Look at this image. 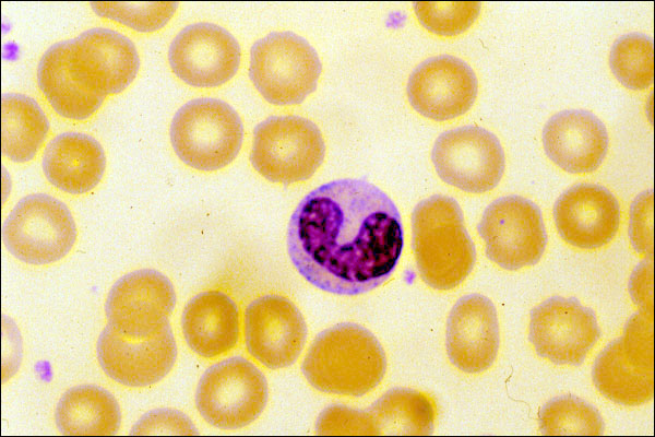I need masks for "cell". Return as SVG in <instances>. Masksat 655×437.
<instances>
[{
  "instance_id": "obj_28",
  "label": "cell",
  "mask_w": 655,
  "mask_h": 437,
  "mask_svg": "<svg viewBox=\"0 0 655 437\" xmlns=\"http://www.w3.org/2000/svg\"><path fill=\"white\" fill-rule=\"evenodd\" d=\"M538 418L544 435L598 436L604 429L598 411L571 394L549 401L540 410Z\"/></svg>"
},
{
  "instance_id": "obj_21",
  "label": "cell",
  "mask_w": 655,
  "mask_h": 437,
  "mask_svg": "<svg viewBox=\"0 0 655 437\" xmlns=\"http://www.w3.org/2000/svg\"><path fill=\"white\" fill-rule=\"evenodd\" d=\"M549 160L570 174H588L603 163L609 145L604 123L593 114L572 109L553 115L543 130Z\"/></svg>"
},
{
  "instance_id": "obj_13",
  "label": "cell",
  "mask_w": 655,
  "mask_h": 437,
  "mask_svg": "<svg viewBox=\"0 0 655 437\" xmlns=\"http://www.w3.org/2000/svg\"><path fill=\"white\" fill-rule=\"evenodd\" d=\"M36 80L51 109L67 120L90 119L108 96L80 55L74 38L58 42L43 54Z\"/></svg>"
},
{
  "instance_id": "obj_5",
  "label": "cell",
  "mask_w": 655,
  "mask_h": 437,
  "mask_svg": "<svg viewBox=\"0 0 655 437\" xmlns=\"http://www.w3.org/2000/svg\"><path fill=\"white\" fill-rule=\"evenodd\" d=\"M78 228L69 208L47 193L22 198L2 226V241L19 261L48 265L62 260L76 243Z\"/></svg>"
},
{
  "instance_id": "obj_34",
  "label": "cell",
  "mask_w": 655,
  "mask_h": 437,
  "mask_svg": "<svg viewBox=\"0 0 655 437\" xmlns=\"http://www.w3.org/2000/svg\"><path fill=\"white\" fill-rule=\"evenodd\" d=\"M630 237L634 249L645 257L653 256V192L640 194L631 208Z\"/></svg>"
},
{
  "instance_id": "obj_16",
  "label": "cell",
  "mask_w": 655,
  "mask_h": 437,
  "mask_svg": "<svg viewBox=\"0 0 655 437\" xmlns=\"http://www.w3.org/2000/svg\"><path fill=\"white\" fill-rule=\"evenodd\" d=\"M243 335L252 358L269 369H282L299 357L307 339V326L290 299L264 295L247 306Z\"/></svg>"
},
{
  "instance_id": "obj_31",
  "label": "cell",
  "mask_w": 655,
  "mask_h": 437,
  "mask_svg": "<svg viewBox=\"0 0 655 437\" xmlns=\"http://www.w3.org/2000/svg\"><path fill=\"white\" fill-rule=\"evenodd\" d=\"M414 12L429 32L444 37L468 29L480 13L478 1H419Z\"/></svg>"
},
{
  "instance_id": "obj_30",
  "label": "cell",
  "mask_w": 655,
  "mask_h": 437,
  "mask_svg": "<svg viewBox=\"0 0 655 437\" xmlns=\"http://www.w3.org/2000/svg\"><path fill=\"white\" fill-rule=\"evenodd\" d=\"M90 5L102 19L136 33L151 34L167 25L179 4L174 1H93Z\"/></svg>"
},
{
  "instance_id": "obj_32",
  "label": "cell",
  "mask_w": 655,
  "mask_h": 437,
  "mask_svg": "<svg viewBox=\"0 0 655 437\" xmlns=\"http://www.w3.org/2000/svg\"><path fill=\"white\" fill-rule=\"evenodd\" d=\"M132 435H196L198 430L188 415L176 409L148 411L132 426Z\"/></svg>"
},
{
  "instance_id": "obj_22",
  "label": "cell",
  "mask_w": 655,
  "mask_h": 437,
  "mask_svg": "<svg viewBox=\"0 0 655 437\" xmlns=\"http://www.w3.org/2000/svg\"><path fill=\"white\" fill-rule=\"evenodd\" d=\"M182 335L199 357L214 359L235 350L240 341V312L236 303L221 291L193 296L181 316Z\"/></svg>"
},
{
  "instance_id": "obj_7",
  "label": "cell",
  "mask_w": 655,
  "mask_h": 437,
  "mask_svg": "<svg viewBox=\"0 0 655 437\" xmlns=\"http://www.w3.org/2000/svg\"><path fill=\"white\" fill-rule=\"evenodd\" d=\"M653 311L641 310L627 323L623 335L596 358L593 381L608 400L641 405L654 393Z\"/></svg>"
},
{
  "instance_id": "obj_9",
  "label": "cell",
  "mask_w": 655,
  "mask_h": 437,
  "mask_svg": "<svg viewBox=\"0 0 655 437\" xmlns=\"http://www.w3.org/2000/svg\"><path fill=\"white\" fill-rule=\"evenodd\" d=\"M325 144L321 131L298 116H275L253 132L250 162L265 179L291 185L309 179L321 166Z\"/></svg>"
},
{
  "instance_id": "obj_33",
  "label": "cell",
  "mask_w": 655,
  "mask_h": 437,
  "mask_svg": "<svg viewBox=\"0 0 655 437\" xmlns=\"http://www.w3.org/2000/svg\"><path fill=\"white\" fill-rule=\"evenodd\" d=\"M320 435H370L367 412L344 405H331L318 417Z\"/></svg>"
},
{
  "instance_id": "obj_17",
  "label": "cell",
  "mask_w": 655,
  "mask_h": 437,
  "mask_svg": "<svg viewBox=\"0 0 655 437\" xmlns=\"http://www.w3.org/2000/svg\"><path fill=\"white\" fill-rule=\"evenodd\" d=\"M96 356L102 370L128 388H146L164 379L177 359L170 324L144 339H129L109 327L100 332Z\"/></svg>"
},
{
  "instance_id": "obj_29",
  "label": "cell",
  "mask_w": 655,
  "mask_h": 437,
  "mask_svg": "<svg viewBox=\"0 0 655 437\" xmlns=\"http://www.w3.org/2000/svg\"><path fill=\"white\" fill-rule=\"evenodd\" d=\"M653 42L641 34H628L612 46L609 66L616 79L626 87L642 91L654 78Z\"/></svg>"
},
{
  "instance_id": "obj_15",
  "label": "cell",
  "mask_w": 655,
  "mask_h": 437,
  "mask_svg": "<svg viewBox=\"0 0 655 437\" xmlns=\"http://www.w3.org/2000/svg\"><path fill=\"white\" fill-rule=\"evenodd\" d=\"M598 338L594 312L574 298L550 297L531 314L529 341L540 357L553 364L580 365Z\"/></svg>"
},
{
  "instance_id": "obj_12",
  "label": "cell",
  "mask_w": 655,
  "mask_h": 437,
  "mask_svg": "<svg viewBox=\"0 0 655 437\" xmlns=\"http://www.w3.org/2000/svg\"><path fill=\"white\" fill-rule=\"evenodd\" d=\"M176 306L171 281L142 269L118 279L105 302L107 327L129 339L148 338L169 324Z\"/></svg>"
},
{
  "instance_id": "obj_20",
  "label": "cell",
  "mask_w": 655,
  "mask_h": 437,
  "mask_svg": "<svg viewBox=\"0 0 655 437\" xmlns=\"http://www.w3.org/2000/svg\"><path fill=\"white\" fill-rule=\"evenodd\" d=\"M445 346L450 362L466 374H480L496 361L499 323L495 305L471 294L453 306L448 317Z\"/></svg>"
},
{
  "instance_id": "obj_4",
  "label": "cell",
  "mask_w": 655,
  "mask_h": 437,
  "mask_svg": "<svg viewBox=\"0 0 655 437\" xmlns=\"http://www.w3.org/2000/svg\"><path fill=\"white\" fill-rule=\"evenodd\" d=\"M169 140L177 157L199 172L228 166L243 142V125L226 102L199 97L183 104L174 115Z\"/></svg>"
},
{
  "instance_id": "obj_19",
  "label": "cell",
  "mask_w": 655,
  "mask_h": 437,
  "mask_svg": "<svg viewBox=\"0 0 655 437\" xmlns=\"http://www.w3.org/2000/svg\"><path fill=\"white\" fill-rule=\"evenodd\" d=\"M561 238L579 249L592 250L609 244L620 226L616 197L595 184H579L565 190L553 206Z\"/></svg>"
},
{
  "instance_id": "obj_18",
  "label": "cell",
  "mask_w": 655,
  "mask_h": 437,
  "mask_svg": "<svg viewBox=\"0 0 655 437\" xmlns=\"http://www.w3.org/2000/svg\"><path fill=\"white\" fill-rule=\"evenodd\" d=\"M478 92L472 68L463 60L443 55L421 62L410 74L407 96L421 116L445 121L469 110Z\"/></svg>"
},
{
  "instance_id": "obj_8",
  "label": "cell",
  "mask_w": 655,
  "mask_h": 437,
  "mask_svg": "<svg viewBox=\"0 0 655 437\" xmlns=\"http://www.w3.org/2000/svg\"><path fill=\"white\" fill-rule=\"evenodd\" d=\"M269 386L263 373L247 358L235 356L210 366L194 395L200 416L219 429L250 425L263 412Z\"/></svg>"
},
{
  "instance_id": "obj_26",
  "label": "cell",
  "mask_w": 655,
  "mask_h": 437,
  "mask_svg": "<svg viewBox=\"0 0 655 437\" xmlns=\"http://www.w3.org/2000/svg\"><path fill=\"white\" fill-rule=\"evenodd\" d=\"M366 412L370 435H429L437 420L434 400L408 388L388 391Z\"/></svg>"
},
{
  "instance_id": "obj_11",
  "label": "cell",
  "mask_w": 655,
  "mask_h": 437,
  "mask_svg": "<svg viewBox=\"0 0 655 437\" xmlns=\"http://www.w3.org/2000/svg\"><path fill=\"white\" fill-rule=\"evenodd\" d=\"M431 161L448 185L468 193H485L501 180L505 160L498 138L475 126L443 132L436 140Z\"/></svg>"
},
{
  "instance_id": "obj_1",
  "label": "cell",
  "mask_w": 655,
  "mask_h": 437,
  "mask_svg": "<svg viewBox=\"0 0 655 437\" xmlns=\"http://www.w3.org/2000/svg\"><path fill=\"white\" fill-rule=\"evenodd\" d=\"M402 249L396 205L366 179L343 178L313 189L287 229V251L298 273L335 295H360L383 284Z\"/></svg>"
},
{
  "instance_id": "obj_3",
  "label": "cell",
  "mask_w": 655,
  "mask_h": 437,
  "mask_svg": "<svg viewBox=\"0 0 655 437\" xmlns=\"http://www.w3.org/2000/svg\"><path fill=\"white\" fill-rule=\"evenodd\" d=\"M413 249L422 281L431 288L458 286L475 263V248L458 203L436 194L420 201L412 214Z\"/></svg>"
},
{
  "instance_id": "obj_27",
  "label": "cell",
  "mask_w": 655,
  "mask_h": 437,
  "mask_svg": "<svg viewBox=\"0 0 655 437\" xmlns=\"http://www.w3.org/2000/svg\"><path fill=\"white\" fill-rule=\"evenodd\" d=\"M2 155L13 163L33 161L45 144L50 126L38 103L24 94L1 98Z\"/></svg>"
},
{
  "instance_id": "obj_10",
  "label": "cell",
  "mask_w": 655,
  "mask_h": 437,
  "mask_svg": "<svg viewBox=\"0 0 655 437\" xmlns=\"http://www.w3.org/2000/svg\"><path fill=\"white\" fill-rule=\"evenodd\" d=\"M478 232L488 258L509 271L536 264L547 244L539 209L520 196L491 202L483 213Z\"/></svg>"
},
{
  "instance_id": "obj_24",
  "label": "cell",
  "mask_w": 655,
  "mask_h": 437,
  "mask_svg": "<svg viewBox=\"0 0 655 437\" xmlns=\"http://www.w3.org/2000/svg\"><path fill=\"white\" fill-rule=\"evenodd\" d=\"M74 42L108 96L123 92L135 80L140 57L127 36L110 28L94 27L78 35Z\"/></svg>"
},
{
  "instance_id": "obj_6",
  "label": "cell",
  "mask_w": 655,
  "mask_h": 437,
  "mask_svg": "<svg viewBox=\"0 0 655 437\" xmlns=\"http://www.w3.org/2000/svg\"><path fill=\"white\" fill-rule=\"evenodd\" d=\"M322 66L313 47L290 32L271 33L250 52L249 76L269 103L296 105L317 87Z\"/></svg>"
},
{
  "instance_id": "obj_2",
  "label": "cell",
  "mask_w": 655,
  "mask_h": 437,
  "mask_svg": "<svg viewBox=\"0 0 655 437\" xmlns=\"http://www.w3.org/2000/svg\"><path fill=\"white\" fill-rule=\"evenodd\" d=\"M315 390L341 397H362L382 381L386 358L378 339L356 323H340L321 332L301 367Z\"/></svg>"
},
{
  "instance_id": "obj_25",
  "label": "cell",
  "mask_w": 655,
  "mask_h": 437,
  "mask_svg": "<svg viewBox=\"0 0 655 437\" xmlns=\"http://www.w3.org/2000/svg\"><path fill=\"white\" fill-rule=\"evenodd\" d=\"M59 432L69 436H109L121 425L117 399L95 385H79L67 390L55 410Z\"/></svg>"
},
{
  "instance_id": "obj_14",
  "label": "cell",
  "mask_w": 655,
  "mask_h": 437,
  "mask_svg": "<svg viewBox=\"0 0 655 437\" xmlns=\"http://www.w3.org/2000/svg\"><path fill=\"white\" fill-rule=\"evenodd\" d=\"M167 60L172 73L195 88L218 87L237 73L241 49L224 27L199 22L184 26L170 42Z\"/></svg>"
},
{
  "instance_id": "obj_23",
  "label": "cell",
  "mask_w": 655,
  "mask_h": 437,
  "mask_svg": "<svg viewBox=\"0 0 655 437\" xmlns=\"http://www.w3.org/2000/svg\"><path fill=\"white\" fill-rule=\"evenodd\" d=\"M41 168L52 187L70 196H81L91 192L102 181L106 155L95 138L66 131L46 144Z\"/></svg>"
}]
</instances>
